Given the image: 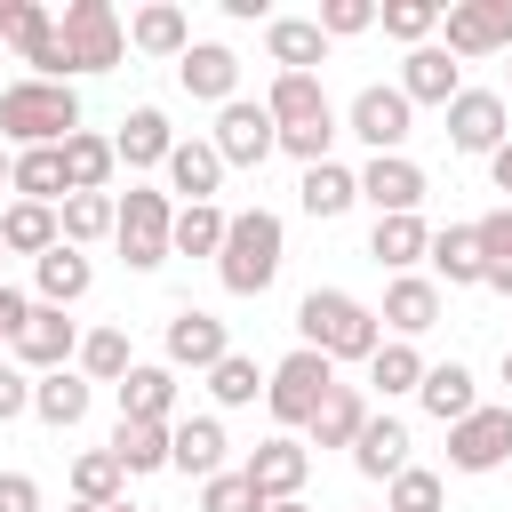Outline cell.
<instances>
[{
	"instance_id": "6da1fadb",
	"label": "cell",
	"mask_w": 512,
	"mask_h": 512,
	"mask_svg": "<svg viewBox=\"0 0 512 512\" xmlns=\"http://www.w3.org/2000/svg\"><path fill=\"white\" fill-rule=\"evenodd\" d=\"M64 136H80L72 80H16V88H0V144L40 152V144H64Z\"/></svg>"
},
{
	"instance_id": "7a4b0ae2",
	"label": "cell",
	"mask_w": 512,
	"mask_h": 512,
	"mask_svg": "<svg viewBox=\"0 0 512 512\" xmlns=\"http://www.w3.org/2000/svg\"><path fill=\"white\" fill-rule=\"evenodd\" d=\"M296 328H304V344L328 352V360H376V352H384V320H376L360 296H344V288H312V296L296 304Z\"/></svg>"
},
{
	"instance_id": "3957f363",
	"label": "cell",
	"mask_w": 512,
	"mask_h": 512,
	"mask_svg": "<svg viewBox=\"0 0 512 512\" xmlns=\"http://www.w3.org/2000/svg\"><path fill=\"white\" fill-rule=\"evenodd\" d=\"M264 112H272V128H280V152H296L304 168H312V160H328L336 104H328V88H320L312 72H280V80H272V96H264Z\"/></svg>"
},
{
	"instance_id": "277c9868",
	"label": "cell",
	"mask_w": 512,
	"mask_h": 512,
	"mask_svg": "<svg viewBox=\"0 0 512 512\" xmlns=\"http://www.w3.org/2000/svg\"><path fill=\"white\" fill-rule=\"evenodd\" d=\"M216 280L232 296H264L280 280V216L272 208H240L224 224V248H216Z\"/></svg>"
},
{
	"instance_id": "5b68a950",
	"label": "cell",
	"mask_w": 512,
	"mask_h": 512,
	"mask_svg": "<svg viewBox=\"0 0 512 512\" xmlns=\"http://www.w3.org/2000/svg\"><path fill=\"white\" fill-rule=\"evenodd\" d=\"M112 240H120L128 272H160V264L176 256V208H168V192H144V184H128Z\"/></svg>"
},
{
	"instance_id": "8992f818",
	"label": "cell",
	"mask_w": 512,
	"mask_h": 512,
	"mask_svg": "<svg viewBox=\"0 0 512 512\" xmlns=\"http://www.w3.org/2000/svg\"><path fill=\"white\" fill-rule=\"evenodd\" d=\"M328 392H336V360H328V352H312V344H296V352L264 376V400H272V416H280V424H312Z\"/></svg>"
},
{
	"instance_id": "52a82bcc",
	"label": "cell",
	"mask_w": 512,
	"mask_h": 512,
	"mask_svg": "<svg viewBox=\"0 0 512 512\" xmlns=\"http://www.w3.org/2000/svg\"><path fill=\"white\" fill-rule=\"evenodd\" d=\"M0 40L32 64V80H72V56H64V32L40 0H0Z\"/></svg>"
},
{
	"instance_id": "ba28073f",
	"label": "cell",
	"mask_w": 512,
	"mask_h": 512,
	"mask_svg": "<svg viewBox=\"0 0 512 512\" xmlns=\"http://www.w3.org/2000/svg\"><path fill=\"white\" fill-rule=\"evenodd\" d=\"M56 32H64L72 72H112V64H120V48H128V32H120L112 0H72V8L56 16Z\"/></svg>"
},
{
	"instance_id": "9c48e42d",
	"label": "cell",
	"mask_w": 512,
	"mask_h": 512,
	"mask_svg": "<svg viewBox=\"0 0 512 512\" xmlns=\"http://www.w3.org/2000/svg\"><path fill=\"white\" fill-rule=\"evenodd\" d=\"M344 128H352V136H360V144L384 160V152H400V144L416 136V104H408L400 88H384V80H376V88H360V96H352Z\"/></svg>"
},
{
	"instance_id": "30bf717a",
	"label": "cell",
	"mask_w": 512,
	"mask_h": 512,
	"mask_svg": "<svg viewBox=\"0 0 512 512\" xmlns=\"http://www.w3.org/2000/svg\"><path fill=\"white\" fill-rule=\"evenodd\" d=\"M208 144L224 152V168H264V160L280 152V128H272V112H264V104L232 96V104L216 112V136H208Z\"/></svg>"
},
{
	"instance_id": "8fae6325",
	"label": "cell",
	"mask_w": 512,
	"mask_h": 512,
	"mask_svg": "<svg viewBox=\"0 0 512 512\" xmlns=\"http://www.w3.org/2000/svg\"><path fill=\"white\" fill-rule=\"evenodd\" d=\"M448 56H512V0H456L448 16Z\"/></svg>"
},
{
	"instance_id": "7c38bea8",
	"label": "cell",
	"mask_w": 512,
	"mask_h": 512,
	"mask_svg": "<svg viewBox=\"0 0 512 512\" xmlns=\"http://www.w3.org/2000/svg\"><path fill=\"white\" fill-rule=\"evenodd\" d=\"M448 464H456V472H496V464H512V408H472L464 424H448Z\"/></svg>"
},
{
	"instance_id": "4fadbf2b",
	"label": "cell",
	"mask_w": 512,
	"mask_h": 512,
	"mask_svg": "<svg viewBox=\"0 0 512 512\" xmlns=\"http://www.w3.org/2000/svg\"><path fill=\"white\" fill-rule=\"evenodd\" d=\"M512 104L496 96V88H464L456 104H448V144L456 152H496V144H512Z\"/></svg>"
},
{
	"instance_id": "5bb4252c",
	"label": "cell",
	"mask_w": 512,
	"mask_h": 512,
	"mask_svg": "<svg viewBox=\"0 0 512 512\" xmlns=\"http://www.w3.org/2000/svg\"><path fill=\"white\" fill-rule=\"evenodd\" d=\"M16 360H24L32 376H56L64 360H80V328H72L56 304H32V320L16 328Z\"/></svg>"
},
{
	"instance_id": "9a60e30c",
	"label": "cell",
	"mask_w": 512,
	"mask_h": 512,
	"mask_svg": "<svg viewBox=\"0 0 512 512\" xmlns=\"http://www.w3.org/2000/svg\"><path fill=\"white\" fill-rule=\"evenodd\" d=\"M360 200H368L376 216H416V200H424V168H416L408 152H384V160L360 168Z\"/></svg>"
},
{
	"instance_id": "2e32d148",
	"label": "cell",
	"mask_w": 512,
	"mask_h": 512,
	"mask_svg": "<svg viewBox=\"0 0 512 512\" xmlns=\"http://www.w3.org/2000/svg\"><path fill=\"white\" fill-rule=\"evenodd\" d=\"M240 472L256 480V496H264V504H288V496H304V472H312V448L280 432V440H264V448H256V456L240 464Z\"/></svg>"
},
{
	"instance_id": "e0dca14e",
	"label": "cell",
	"mask_w": 512,
	"mask_h": 512,
	"mask_svg": "<svg viewBox=\"0 0 512 512\" xmlns=\"http://www.w3.org/2000/svg\"><path fill=\"white\" fill-rule=\"evenodd\" d=\"M176 80H184V96H200V104H232V88H240V56L224 48V40H192L184 48V64H176Z\"/></svg>"
},
{
	"instance_id": "ac0fdd59",
	"label": "cell",
	"mask_w": 512,
	"mask_h": 512,
	"mask_svg": "<svg viewBox=\"0 0 512 512\" xmlns=\"http://www.w3.org/2000/svg\"><path fill=\"white\" fill-rule=\"evenodd\" d=\"M224 352H232V336H224L216 312H200V304L168 312V368H216Z\"/></svg>"
},
{
	"instance_id": "d6986e66",
	"label": "cell",
	"mask_w": 512,
	"mask_h": 512,
	"mask_svg": "<svg viewBox=\"0 0 512 512\" xmlns=\"http://www.w3.org/2000/svg\"><path fill=\"white\" fill-rule=\"evenodd\" d=\"M400 96L408 104H456L464 96V80H456V56L440 48V40H424V48H408V64H400Z\"/></svg>"
},
{
	"instance_id": "ffe728a7",
	"label": "cell",
	"mask_w": 512,
	"mask_h": 512,
	"mask_svg": "<svg viewBox=\"0 0 512 512\" xmlns=\"http://www.w3.org/2000/svg\"><path fill=\"white\" fill-rule=\"evenodd\" d=\"M400 344L408 336H424V328H440V280H424V272H400L392 288H384V312H376Z\"/></svg>"
},
{
	"instance_id": "44dd1931",
	"label": "cell",
	"mask_w": 512,
	"mask_h": 512,
	"mask_svg": "<svg viewBox=\"0 0 512 512\" xmlns=\"http://www.w3.org/2000/svg\"><path fill=\"white\" fill-rule=\"evenodd\" d=\"M120 416H128V424H168V416H176V368L136 360V368L120 376Z\"/></svg>"
},
{
	"instance_id": "7402d4cb",
	"label": "cell",
	"mask_w": 512,
	"mask_h": 512,
	"mask_svg": "<svg viewBox=\"0 0 512 512\" xmlns=\"http://www.w3.org/2000/svg\"><path fill=\"white\" fill-rule=\"evenodd\" d=\"M264 56H272L280 72H312V64H328V32H320V16H272V24H264Z\"/></svg>"
},
{
	"instance_id": "603a6c76",
	"label": "cell",
	"mask_w": 512,
	"mask_h": 512,
	"mask_svg": "<svg viewBox=\"0 0 512 512\" xmlns=\"http://www.w3.org/2000/svg\"><path fill=\"white\" fill-rule=\"evenodd\" d=\"M112 152H120L128 168H168V152H176V128H168V112H160V104H136V112L120 120Z\"/></svg>"
},
{
	"instance_id": "cb8c5ba5",
	"label": "cell",
	"mask_w": 512,
	"mask_h": 512,
	"mask_svg": "<svg viewBox=\"0 0 512 512\" xmlns=\"http://www.w3.org/2000/svg\"><path fill=\"white\" fill-rule=\"evenodd\" d=\"M368 256L400 280V272H416L424 256H432V224L424 216H376V232H368Z\"/></svg>"
},
{
	"instance_id": "d4e9b609",
	"label": "cell",
	"mask_w": 512,
	"mask_h": 512,
	"mask_svg": "<svg viewBox=\"0 0 512 512\" xmlns=\"http://www.w3.org/2000/svg\"><path fill=\"white\" fill-rule=\"evenodd\" d=\"M432 272L448 288H488V256H480V224H448L432 232Z\"/></svg>"
},
{
	"instance_id": "484cf974",
	"label": "cell",
	"mask_w": 512,
	"mask_h": 512,
	"mask_svg": "<svg viewBox=\"0 0 512 512\" xmlns=\"http://www.w3.org/2000/svg\"><path fill=\"white\" fill-rule=\"evenodd\" d=\"M352 464H360L368 480L392 488V480L408 472V424H400V416H368V432L352 440Z\"/></svg>"
},
{
	"instance_id": "4316f807",
	"label": "cell",
	"mask_w": 512,
	"mask_h": 512,
	"mask_svg": "<svg viewBox=\"0 0 512 512\" xmlns=\"http://www.w3.org/2000/svg\"><path fill=\"white\" fill-rule=\"evenodd\" d=\"M416 400H424V416H440V424H464V416L480 408V392H472V368H464V360H440V368H424Z\"/></svg>"
},
{
	"instance_id": "83f0119b",
	"label": "cell",
	"mask_w": 512,
	"mask_h": 512,
	"mask_svg": "<svg viewBox=\"0 0 512 512\" xmlns=\"http://www.w3.org/2000/svg\"><path fill=\"white\" fill-rule=\"evenodd\" d=\"M88 400H96V384H88V376H72V368L32 376V416H40V424H56V432H72V424L88 416Z\"/></svg>"
},
{
	"instance_id": "f1b7e54d",
	"label": "cell",
	"mask_w": 512,
	"mask_h": 512,
	"mask_svg": "<svg viewBox=\"0 0 512 512\" xmlns=\"http://www.w3.org/2000/svg\"><path fill=\"white\" fill-rule=\"evenodd\" d=\"M168 184L184 192V208L216 200V184H224V152H216V144H200V136H192V144H176V152H168Z\"/></svg>"
},
{
	"instance_id": "f546056e",
	"label": "cell",
	"mask_w": 512,
	"mask_h": 512,
	"mask_svg": "<svg viewBox=\"0 0 512 512\" xmlns=\"http://www.w3.org/2000/svg\"><path fill=\"white\" fill-rule=\"evenodd\" d=\"M0 240H8V256H48V248H64V224H56V208H40V200H16L8 216H0Z\"/></svg>"
},
{
	"instance_id": "4dcf8cb0",
	"label": "cell",
	"mask_w": 512,
	"mask_h": 512,
	"mask_svg": "<svg viewBox=\"0 0 512 512\" xmlns=\"http://www.w3.org/2000/svg\"><path fill=\"white\" fill-rule=\"evenodd\" d=\"M32 272H40V304H56V312H64V304H80V296L96 288V264H88L72 240H64V248H48Z\"/></svg>"
},
{
	"instance_id": "1f68e13d",
	"label": "cell",
	"mask_w": 512,
	"mask_h": 512,
	"mask_svg": "<svg viewBox=\"0 0 512 512\" xmlns=\"http://www.w3.org/2000/svg\"><path fill=\"white\" fill-rule=\"evenodd\" d=\"M168 464H176V472H192V480H216V472H224V424H216V416H184V424H176Z\"/></svg>"
},
{
	"instance_id": "d6a6232c",
	"label": "cell",
	"mask_w": 512,
	"mask_h": 512,
	"mask_svg": "<svg viewBox=\"0 0 512 512\" xmlns=\"http://www.w3.org/2000/svg\"><path fill=\"white\" fill-rule=\"evenodd\" d=\"M8 192H24V200H40V208H64L72 200V184H64V144H40V152H16V184Z\"/></svg>"
},
{
	"instance_id": "836d02e7",
	"label": "cell",
	"mask_w": 512,
	"mask_h": 512,
	"mask_svg": "<svg viewBox=\"0 0 512 512\" xmlns=\"http://www.w3.org/2000/svg\"><path fill=\"white\" fill-rule=\"evenodd\" d=\"M296 200H304V216H320V224H328V216H344V208L360 200V176H352V168H336V160H312V168H304V184H296Z\"/></svg>"
},
{
	"instance_id": "e575fe53",
	"label": "cell",
	"mask_w": 512,
	"mask_h": 512,
	"mask_svg": "<svg viewBox=\"0 0 512 512\" xmlns=\"http://www.w3.org/2000/svg\"><path fill=\"white\" fill-rule=\"evenodd\" d=\"M304 432H312V448H352V440L368 432V400H360L352 384H336V392L320 400V416H312Z\"/></svg>"
},
{
	"instance_id": "d590c367",
	"label": "cell",
	"mask_w": 512,
	"mask_h": 512,
	"mask_svg": "<svg viewBox=\"0 0 512 512\" xmlns=\"http://www.w3.org/2000/svg\"><path fill=\"white\" fill-rule=\"evenodd\" d=\"M168 448H176V424H112V456L120 472H168Z\"/></svg>"
},
{
	"instance_id": "8d00e7d4",
	"label": "cell",
	"mask_w": 512,
	"mask_h": 512,
	"mask_svg": "<svg viewBox=\"0 0 512 512\" xmlns=\"http://www.w3.org/2000/svg\"><path fill=\"white\" fill-rule=\"evenodd\" d=\"M128 40H136L144 56H176V64H184V48H192V24H184V8H168V0H152V8H136V24H128Z\"/></svg>"
},
{
	"instance_id": "74e56055",
	"label": "cell",
	"mask_w": 512,
	"mask_h": 512,
	"mask_svg": "<svg viewBox=\"0 0 512 512\" xmlns=\"http://www.w3.org/2000/svg\"><path fill=\"white\" fill-rule=\"evenodd\" d=\"M112 168H120V152H112V136H64V184L72 192H104L112 184Z\"/></svg>"
},
{
	"instance_id": "f35d334b",
	"label": "cell",
	"mask_w": 512,
	"mask_h": 512,
	"mask_svg": "<svg viewBox=\"0 0 512 512\" xmlns=\"http://www.w3.org/2000/svg\"><path fill=\"white\" fill-rule=\"evenodd\" d=\"M56 224H64L72 248H88V240H104V232L120 224V200H112V192H72V200L56 208Z\"/></svg>"
},
{
	"instance_id": "ab89813d",
	"label": "cell",
	"mask_w": 512,
	"mask_h": 512,
	"mask_svg": "<svg viewBox=\"0 0 512 512\" xmlns=\"http://www.w3.org/2000/svg\"><path fill=\"white\" fill-rule=\"evenodd\" d=\"M128 368H136L128 328H88V336H80V376H88V384H120Z\"/></svg>"
},
{
	"instance_id": "60d3db41",
	"label": "cell",
	"mask_w": 512,
	"mask_h": 512,
	"mask_svg": "<svg viewBox=\"0 0 512 512\" xmlns=\"http://www.w3.org/2000/svg\"><path fill=\"white\" fill-rule=\"evenodd\" d=\"M120 456L112 448H88V456H72V496L80 504H120Z\"/></svg>"
},
{
	"instance_id": "b9f144b4",
	"label": "cell",
	"mask_w": 512,
	"mask_h": 512,
	"mask_svg": "<svg viewBox=\"0 0 512 512\" xmlns=\"http://www.w3.org/2000/svg\"><path fill=\"white\" fill-rule=\"evenodd\" d=\"M224 208L216 200H200V208H176V256H216L224 248Z\"/></svg>"
},
{
	"instance_id": "7bdbcfd3",
	"label": "cell",
	"mask_w": 512,
	"mask_h": 512,
	"mask_svg": "<svg viewBox=\"0 0 512 512\" xmlns=\"http://www.w3.org/2000/svg\"><path fill=\"white\" fill-rule=\"evenodd\" d=\"M368 384H376V392H384V400H392V392H416V384H424V352H416V344H400V336H392V344H384V352H376V360H368Z\"/></svg>"
},
{
	"instance_id": "ee69618b",
	"label": "cell",
	"mask_w": 512,
	"mask_h": 512,
	"mask_svg": "<svg viewBox=\"0 0 512 512\" xmlns=\"http://www.w3.org/2000/svg\"><path fill=\"white\" fill-rule=\"evenodd\" d=\"M440 16H448L440 0H392V8H376V24H384L392 40H408V48H424V40L440 32Z\"/></svg>"
},
{
	"instance_id": "f6af8a7d",
	"label": "cell",
	"mask_w": 512,
	"mask_h": 512,
	"mask_svg": "<svg viewBox=\"0 0 512 512\" xmlns=\"http://www.w3.org/2000/svg\"><path fill=\"white\" fill-rule=\"evenodd\" d=\"M480 256H488V288L512 296V208H488L480 216Z\"/></svg>"
},
{
	"instance_id": "bcb514c9",
	"label": "cell",
	"mask_w": 512,
	"mask_h": 512,
	"mask_svg": "<svg viewBox=\"0 0 512 512\" xmlns=\"http://www.w3.org/2000/svg\"><path fill=\"white\" fill-rule=\"evenodd\" d=\"M208 392H216L224 408H248V400L264 392V376H256V360H248V352H224V360L208 368Z\"/></svg>"
},
{
	"instance_id": "7dc6e473",
	"label": "cell",
	"mask_w": 512,
	"mask_h": 512,
	"mask_svg": "<svg viewBox=\"0 0 512 512\" xmlns=\"http://www.w3.org/2000/svg\"><path fill=\"white\" fill-rule=\"evenodd\" d=\"M448 504V488H440V472H424V464H408L392 488H384V512H440Z\"/></svg>"
},
{
	"instance_id": "c3c4849f",
	"label": "cell",
	"mask_w": 512,
	"mask_h": 512,
	"mask_svg": "<svg viewBox=\"0 0 512 512\" xmlns=\"http://www.w3.org/2000/svg\"><path fill=\"white\" fill-rule=\"evenodd\" d=\"M200 512H272V504L256 496L248 472H216V480H200Z\"/></svg>"
},
{
	"instance_id": "681fc988",
	"label": "cell",
	"mask_w": 512,
	"mask_h": 512,
	"mask_svg": "<svg viewBox=\"0 0 512 512\" xmlns=\"http://www.w3.org/2000/svg\"><path fill=\"white\" fill-rule=\"evenodd\" d=\"M376 24V0H320V32L328 40H352V32H368Z\"/></svg>"
},
{
	"instance_id": "f907efd6",
	"label": "cell",
	"mask_w": 512,
	"mask_h": 512,
	"mask_svg": "<svg viewBox=\"0 0 512 512\" xmlns=\"http://www.w3.org/2000/svg\"><path fill=\"white\" fill-rule=\"evenodd\" d=\"M0 512H40V480L32 472H0Z\"/></svg>"
},
{
	"instance_id": "816d5d0a",
	"label": "cell",
	"mask_w": 512,
	"mask_h": 512,
	"mask_svg": "<svg viewBox=\"0 0 512 512\" xmlns=\"http://www.w3.org/2000/svg\"><path fill=\"white\" fill-rule=\"evenodd\" d=\"M24 408H32V376L24 368H0V424H16Z\"/></svg>"
},
{
	"instance_id": "f5cc1de1",
	"label": "cell",
	"mask_w": 512,
	"mask_h": 512,
	"mask_svg": "<svg viewBox=\"0 0 512 512\" xmlns=\"http://www.w3.org/2000/svg\"><path fill=\"white\" fill-rule=\"evenodd\" d=\"M24 320H32V296L0 280V344H16V328H24Z\"/></svg>"
},
{
	"instance_id": "db71d44e",
	"label": "cell",
	"mask_w": 512,
	"mask_h": 512,
	"mask_svg": "<svg viewBox=\"0 0 512 512\" xmlns=\"http://www.w3.org/2000/svg\"><path fill=\"white\" fill-rule=\"evenodd\" d=\"M488 176H496V192H512V144H496V152H488Z\"/></svg>"
},
{
	"instance_id": "11a10c76",
	"label": "cell",
	"mask_w": 512,
	"mask_h": 512,
	"mask_svg": "<svg viewBox=\"0 0 512 512\" xmlns=\"http://www.w3.org/2000/svg\"><path fill=\"white\" fill-rule=\"evenodd\" d=\"M0 184H16V152L8 144H0Z\"/></svg>"
},
{
	"instance_id": "9f6ffc18",
	"label": "cell",
	"mask_w": 512,
	"mask_h": 512,
	"mask_svg": "<svg viewBox=\"0 0 512 512\" xmlns=\"http://www.w3.org/2000/svg\"><path fill=\"white\" fill-rule=\"evenodd\" d=\"M272 512H312V504H304V496H288V504H272Z\"/></svg>"
},
{
	"instance_id": "6f0895ef",
	"label": "cell",
	"mask_w": 512,
	"mask_h": 512,
	"mask_svg": "<svg viewBox=\"0 0 512 512\" xmlns=\"http://www.w3.org/2000/svg\"><path fill=\"white\" fill-rule=\"evenodd\" d=\"M64 512H112V504H64Z\"/></svg>"
},
{
	"instance_id": "680465c9",
	"label": "cell",
	"mask_w": 512,
	"mask_h": 512,
	"mask_svg": "<svg viewBox=\"0 0 512 512\" xmlns=\"http://www.w3.org/2000/svg\"><path fill=\"white\" fill-rule=\"evenodd\" d=\"M112 512H144V504H112Z\"/></svg>"
},
{
	"instance_id": "91938a15",
	"label": "cell",
	"mask_w": 512,
	"mask_h": 512,
	"mask_svg": "<svg viewBox=\"0 0 512 512\" xmlns=\"http://www.w3.org/2000/svg\"><path fill=\"white\" fill-rule=\"evenodd\" d=\"M504 384H512V352H504Z\"/></svg>"
},
{
	"instance_id": "94428289",
	"label": "cell",
	"mask_w": 512,
	"mask_h": 512,
	"mask_svg": "<svg viewBox=\"0 0 512 512\" xmlns=\"http://www.w3.org/2000/svg\"><path fill=\"white\" fill-rule=\"evenodd\" d=\"M0 256H8V240H0Z\"/></svg>"
}]
</instances>
